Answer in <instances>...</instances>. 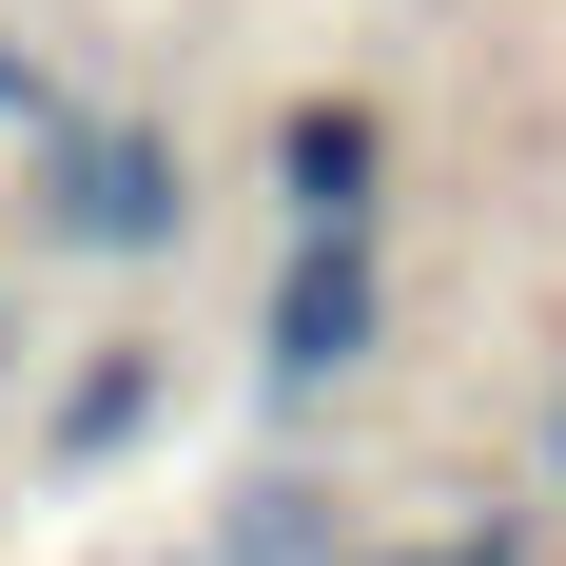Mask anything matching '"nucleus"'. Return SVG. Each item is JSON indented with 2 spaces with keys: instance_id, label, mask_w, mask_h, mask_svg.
<instances>
[{
  "instance_id": "6",
  "label": "nucleus",
  "mask_w": 566,
  "mask_h": 566,
  "mask_svg": "<svg viewBox=\"0 0 566 566\" xmlns=\"http://www.w3.org/2000/svg\"><path fill=\"white\" fill-rule=\"evenodd\" d=\"M59 117H78V78H59V59L0 20V137H59Z\"/></svg>"
},
{
  "instance_id": "8",
  "label": "nucleus",
  "mask_w": 566,
  "mask_h": 566,
  "mask_svg": "<svg viewBox=\"0 0 566 566\" xmlns=\"http://www.w3.org/2000/svg\"><path fill=\"white\" fill-rule=\"evenodd\" d=\"M547 509H566V391H547Z\"/></svg>"
},
{
  "instance_id": "4",
  "label": "nucleus",
  "mask_w": 566,
  "mask_h": 566,
  "mask_svg": "<svg viewBox=\"0 0 566 566\" xmlns=\"http://www.w3.org/2000/svg\"><path fill=\"white\" fill-rule=\"evenodd\" d=\"M157 430H176V333L117 313V333H78V371L40 391L20 469H40V489H117V469H157Z\"/></svg>"
},
{
  "instance_id": "2",
  "label": "nucleus",
  "mask_w": 566,
  "mask_h": 566,
  "mask_svg": "<svg viewBox=\"0 0 566 566\" xmlns=\"http://www.w3.org/2000/svg\"><path fill=\"white\" fill-rule=\"evenodd\" d=\"M391 371V234H274V293H254V410L313 430L333 391Z\"/></svg>"
},
{
  "instance_id": "1",
  "label": "nucleus",
  "mask_w": 566,
  "mask_h": 566,
  "mask_svg": "<svg viewBox=\"0 0 566 566\" xmlns=\"http://www.w3.org/2000/svg\"><path fill=\"white\" fill-rule=\"evenodd\" d=\"M20 234H40L59 274L157 293L176 254H196V137H176V117H117V98H78L59 137H20Z\"/></svg>"
},
{
  "instance_id": "7",
  "label": "nucleus",
  "mask_w": 566,
  "mask_h": 566,
  "mask_svg": "<svg viewBox=\"0 0 566 566\" xmlns=\"http://www.w3.org/2000/svg\"><path fill=\"white\" fill-rule=\"evenodd\" d=\"M20 352H40V313H20V254H0V391H20Z\"/></svg>"
},
{
  "instance_id": "3",
  "label": "nucleus",
  "mask_w": 566,
  "mask_h": 566,
  "mask_svg": "<svg viewBox=\"0 0 566 566\" xmlns=\"http://www.w3.org/2000/svg\"><path fill=\"white\" fill-rule=\"evenodd\" d=\"M391 157H410V117L371 98V78H293V98L254 117V196H274V234H391Z\"/></svg>"
},
{
  "instance_id": "5",
  "label": "nucleus",
  "mask_w": 566,
  "mask_h": 566,
  "mask_svg": "<svg viewBox=\"0 0 566 566\" xmlns=\"http://www.w3.org/2000/svg\"><path fill=\"white\" fill-rule=\"evenodd\" d=\"M216 566H352V527H333V489H313V469H234Z\"/></svg>"
}]
</instances>
